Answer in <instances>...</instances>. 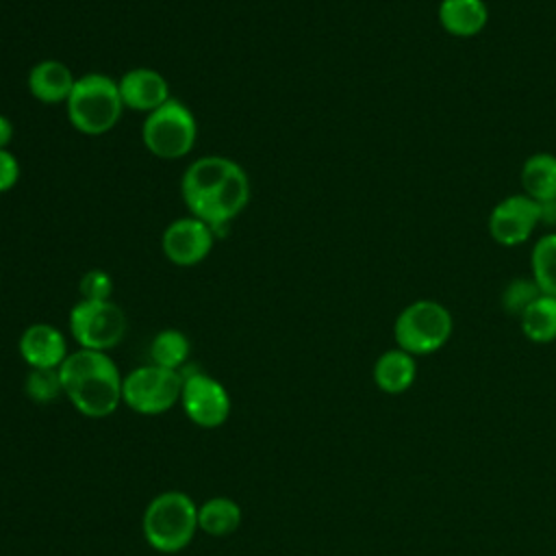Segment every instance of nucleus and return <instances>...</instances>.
Returning a JSON list of instances; mask_svg holds the SVG:
<instances>
[{"mask_svg":"<svg viewBox=\"0 0 556 556\" xmlns=\"http://www.w3.org/2000/svg\"><path fill=\"white\" fill-rule=\"evenodd\" d=\"M180 193L189 215L213 226L217 237L241 215L252 198L248 172L232 159L206 154L187 165L180 178Z\"/></svg>","mask_w":556,"mask_h":556,"instance_id":"1","label":"nucleus"},{"mask_svg":"<svg viewBox=\"0 0 556 556\" xmlns=\"http://www.w3.org/2000/svg\"><path fill=\"white\" fill-rule=\"evenodd\" d=\"M63 395L85 417L102 419L122 404V380L117 365L106 352H70L59 367Z\"/></svg>","mask_w":556,"mask_h":556,"instance_id":"2","label":"nucleus"},{"mask_svg":"<svg viewBox=\"0 0 556 556\" xmlns=\"http://www.w3.org/2000/svg\"><path fill=\"white\" fill-rule=\"evenodd\" d=\"M117 80L102 72H89L76 78V85L65 102L67 119L74 130L87 137L111 132L124 113Z\"/></svg>","mask_w":556,"mask_h":556,"instance_id":"3","label":"nucleus"},{"mask_svg":"<svg viewBox=\"0 0 556 556\" xmlns=\"http://www.w3.org/2000/svg\"><path fill=\"white\" fill-rule=\"evenodd\" d=\"M143 539L161 554L185 549L198 530V506L182 491L159 493L143 510Z\"/></svg>","mask_w":556,"mask_h":556,"instance_id":"4","label":"nucleus"},{"mask_svg":"<svg viewBox=\"0 0 556 556\" xmlns=\"http://www.w3.org/2000/svg\"><path fill=\"white\" fill-rule=\"evenodd\" d=\"M141 141L156 159L176 161L187 156L198 141V122L193 111L185 102L169 98L143 117Z\"/></svg>","mask_w":556,"mask_h":556,"instance_id":"5","label":"nucleus"},{"mask_svg":"<svg viewBox=\"0 0 556 556\" xmlns=\"http://www.w3.org/2000/svg\"><path fill=\"white\" fill-rule=\"evenodd\" d=\"M452 313L437 300H415L406 304L393 324V339L400 350L413 356L439 352L452 337Z\"/></svg>","mask_w":556,"mask_h":556,"instance_id":"6","label":"nucleus"},{"mask_svg":"<svg viewBox=\"0 0 556 556\" xmlns=\"http://www.w3.org/2000/svg\"><path fill=\"white\" fill-rule=\"evenodd\" d=\"M182 374L159 365H141L122 380V404L139 415H161L180 402Z\"/></svg>","mask_w":556,"mask_h":556,"instance_id":"7","label":"nucleus"},{"mask_svg":"<svg viewBox=\"0 0 556 556\" xmlns=\"http://www.w3.org/2000/svg\"><path fill=\"white\" fill-rule=\"evenodd\" d=\"M67 324L76 343L96 352H109L119 345L128 326L124 311L113 300H78L70 311Z\"/></svg>","mask_w":556,"mask_h":556,"instance_id":"8","label":"nucleus"},{"mask_svg":"<svg viewBox=\"0 0 556 556\" xmlns=\"http://www.w3.org/2000/svg\"><path fill=\"white\" fill-rule=\"evenodd\" d=\"M180 402L187 417L200 428H217L230 415V395L226 387L204 371H180Z\"/></svg>","mask_w":556,"mask_h":556,"instance_id":"9","label":"nucleus"},{"mask_svg":"<svg viewBox=\"0 0 556 556\" xmlns=\"http://www.w3.org/2000/svg\"><path fill=\"white\" fill-rule=\"evenodd\" d=\"M215 239L211 224L187 215L167 224L161 235V252L176 267H193L211 254Z\"/></svg>","mask_w":556,"mask_h":556,"instance_id":"10","label":"nucleus"},{"mask_svg":"<svg viewBox=\"0 0 556 556\" xmlns=\"http://www.w3.org/2000/svg\"><path fill=\"white\" fill-rule=\"evenodd\" d=\"M539 224H541L539 202H534L526 193H513L500 200L491 208L486 219L491 239L504 248H513L528 241Z\"/></svg>","mask_w":556,"mask_h":556,"instance_id":"11","label":"nucleus"},{"mask_svg":"<svg viewBox=\"0 0 556 556\" xmlns=\"http://www.w3.org/2000/svg\"><path fill=\"white\" fill-rule=\"evenodd\" d=\"M17 352L30 369H59L70 354L63 332L46 321L30 324L20 334Z\"/></svg>","mask_w":556,"mask_h":556,"instance_id":"12","label":"nucleus"},{"mask_svg":"<svg viewBox=\"0 0 556 556\" xmlns=\"http://www.w3.org/2000/svg\"><path fill=\"white\" fill-rule=\"evenodd\" d=\"M117 87L124 106L146 115L172 98L167 78L152 67H132L124 72L117 78Z\"/></svg>","mask_w":556,"mask_h":556,"instance_id":"13","label":"nucleus"},{"mask_svg":"<svg viewBox=\"0 0 556 556\" xmlns=\"http://www.w3.org/2000/svg\"><path fill=\"white\" fill-rule=\"evenodd\" d=\"M74 85V72L59 59L37 61L26 76L30 96L41 104H65Z\"/></svg>","mask_w":556,"mask_h":556,"instance_id":"14","label":"nucleus"},{"mask_svg":"<svg viewBox=\"0 0 556 556\" xmlns=\"http://www.w3.org/2000/svg\"><path fill=\"white\" fill-rule=\"evenodd\" d=\"M489 7L484 0H441L439 24L452 37H473L484 30Z\"/></svg>","mask_w":556,"mask_h":556,"instance_id":"15","label":"nucleus"},{"mask_svg":"<svg viewBox=\"0 0 556 556\" xmlns=\"http://www.w3.org/2000/svg\"><path fill=\"white\" fill-rule=\"evenodd\" d=\"M415 376H417L415 356L400 348L382 352L374 363V382L380 391L389 395L408 391L415 382Z\"/></svg>","mask_w":556,"mask_h":556,"instance_id":"16","label":"nucleus"},{"mask_svg":"<svg viewBox=\"0 0 556 556\" xmlns=\"http://www.w3.org/2000/svg\"><path fill=\"white\" fill-rule=\"evenodd\" d=\"M521 193L534 202L556 200V154L536 152L521 165Z\"/></svg>","mask_w":556,"mask_h":556,"instance_id":"17","label":"nucleus"},{"mask_svg":"<svg viewBox=\"0 0 556 556\" xmlns=\"http://www.w3.org/2000/svg\"><path fill=\"white\" fill-rule=\"evenodd\" d=\"M241 523V508L230 497H211L198 506V528L208 536H228Z\"/></svg>","mask_w":556,"mask_h":556,"instance_id":"18","label":"nucleus"},{"mask_svg":"<svg viewBox=\"0 0 556 556\" xmlns=\"http://www.w3.org/2000/svg\"><path fill=\"white\" fill-rule=\"evenodd\" d=\"M521 332L532 343L556 341V298L541 293L521 315Z\"/></svg>","mask_w":556,"mask_h":556,"instance_id":"19","label":"nucleus"},{"mask_svg":"<svg viewBox=\"0 0 556 556\" xmlns=\"http://www.w3.org/2000/svg\"><path fill=\"white\" fill-rule=\"evenodd\" d=\"M189 352H191V343H189L187 334L176 328H165V330L156 332L150 343L152 363L159 367H165V369H174V371L185 369Z\"/></svg>","mask_w":556,"mask_h":556,"instance_id":"20","label":"nucleus"},{"mask_svg":"<svg viewBox=\"0 0 556 556\" xmlns=\"http://www.w3.org/2000/svg\"><path fill=\"white\" fill-rule=\"evenodd\" d=\"M530 269L541 293L556 298V232L539 237L530 254Z\"/></svg>","mask_w":556,"mask_h":556,"instance_id":"21","label":"nucleus"},{"mask_svg":"<svg viewBox=\"0 0 556 556\" xmlns=\"http://www.w3.org/2000/svg\"><path fill=\"white\" fill-rule=\"evenodd\" d=\"M24 389L26 395L37 404L54 402L63 393L59 369H30Z\"/></svg>","mask_w":556,"mask_h":556,"instance_id":"22","label":"nucleus"},{"mask_svg":"<svg viewBox=\"0 0 556 556\" xmlns=\"http://www.w3.org/2000/svg\"><path fill=\"white\" fill-rule=\"evenodd\" d=\"M541 295L539 285L530 278H515L502 291V306L506 313L519 317Z\"/></svg>","mask_w":556,"mask_h":556,"instance_id":"23","label":"nucleus"},{"mask_svg":"<svg viewBox=\"0 0 556 556\" xmlns=\"http://www.w3.org/2000/svg\"><path fill=\"white\" fill-rule=\"evenodd\" d=\"M78 291H80V300H89V302L113 300V278L104 269H98V267L87 269L78 280Z\"/></svg>","mask_w":556,"mask_h":556,"instance_id":"24","label":"nucleus"},{"mask_svg":"<svg viewBox=\"0 0 556 556\" xmlns=\"http://www.w3.org/2000/svg\"><path fill=\"white\" fill-rule=\"evenodd\" d=\"M17 180H20V161L9 148H4L0 150V193L13 189Z\"/></svg>","mask_w":556,"mask_h":556,"instance_id":"25","label":"nucleus"},{"mask_svg":"<svg viewBox=\"0 0 556 556\" xmlns=\"http://www.w3.org/2000/svg\"><path fill=\"white\" fill-rule=\"evenodd\" d=\"M11 141H13V122L0 113V150L9 148Z\"/></svg>","mask_w":556,"mask_h":556,"instance_id":"26","label":"nucleus"},{"mask_svg":"<svg viewBox=\"0 0 556 556\" xmlns=\"http://www.w3.org/2000/svg\"><path fill=\"white\" fill-rule=\"evenodd\" d=\"M539 208H541V224H545V226H556V200L541 202Z\"/></svg>","mask_w":556,"mask_h":556,"instance_id":"27","label":"nucleus"}]
</instances>
